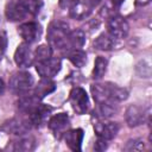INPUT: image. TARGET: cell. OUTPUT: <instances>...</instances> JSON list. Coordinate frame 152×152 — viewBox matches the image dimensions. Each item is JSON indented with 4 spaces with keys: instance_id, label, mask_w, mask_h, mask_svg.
<instances>
[{
    "instance_id": "cell-1",
    "label": "cell",
    "mask_w": 152,
    "mask_h": 152,
    "mask_svg": "<svg viewBox=\"0 0 152 152\" xmlns=\"http://www.w3.org/2000/svg\"><path fill=\"white\" fill-rule=\"evenodd\" d=\"M69 25L63 21H53L48 28V42L51 48L59 50L68 49V36H69Z\"/></svg>"
},
{
    "instance_id": "cell-2",
    "label": "cell",
    "mask_w": 152,
    "mask_h": 152,
    "mask_svg": "<svg viewBox=\"0 0 152 152\" xmlns=\"http://www.w3.org/2000/svg\"><path fill=\"white\" fill-rule=\"evenodd\" d=\"M34 80L30 72L26 71H17L10 78V88L13 93L19 95L27 93L30 88L33 86Z\"/></svg>"
},
{
    "instance_id": "cell-3",
    "label": "cell",
    "mask_w": 152,
    "mask_h": 152,
    "mask_svg": "<svg viewBox=\"0 0 152 152\" xmlns=\"http://www.w3.org/2000/svg\"><path fill=\"white\" fill-rule=\"evenodd\" d=\"M36 70L42 78H52L61 70V59L56 57H50L44 61L36 63Z\"/></svg>"
},
{
    "instance_id": "cell-4",
    "label": "cell",
    "mask_w": 152,
    "mask_h": 152,
    "mask_svg": "<svg viewBox=\"0 0 152 152\" xmlns=\"http://www.w3.org/2000/svg\"><path fill=\"white\" fill-rule=\"evenodd\" d=\"M69 101H70V104H71L72 109L77 114H84L88 110L89 99H88V95H87L86 90L82 89L81 87H75V88L71 89Z\"/></svg>"
},
{
    "instance_id": "cell-5",
    "label": "cell",
    "mask_w": 152,
    "mask_h": 152,
    "mask_svg": "<svg viewBox=\"0 0 152 152\" xmlns=\"http://www.w3.org/2000/svg\"><path fill=\"white\" fill-rule=\"evenodd\" d=\"M18 33L25 43L31 44L39 39V37L42 34V27L36 21H27V23L19 25Z\"/></svg>"
},
{
    "instance_id": "cell-6",
    "label": "cell",
    "mask_w": 152,
    "mask_h": 152,
    "mask_svg": "<svg viewBox=\"0 0 152 152\" xmlns=\"http://www.w3.org/2000/svg\"><path fill=\"white\" fill-rule=\"evenodd\" d=\"M107 28H108V33L112 37H114L115 39H122L127 36L129 27L125 18L120 15H115L108 20Z\"/></svg>"
},
{
    "instance_id": "cell-7",
    "label": "cell",
    "mask_w": 152,
    "mask_h": 152,
    "mask_svg": "<svg viewBox=\"0 0 152 152\" xmlns=\"http://www.w3.org/2000/svg\"><path fill=\"white\" fill-rule=\"evenodd\" d=\"M14 62L19 68H28L33 64L34 62L33 52L27 43L24 42L18 45L14 52Z\"/></svg>"
},
{
    "instance_id": "cell-8",
    "label": "cell",
    "mask_w": 152,
    "mask_h": 152,
    "mask_svg": "<svg viewBox=\"0 0 152 152\" xmlns=\"http://www.w3.org/2000/svg\"><path fill=\"white\" fill-rule=\"evenodd\" d=\"M5 14L10 21H20L28 15V12L20 0H12L6 5Z\"/></svg>"
},
{
    "instance_id": "cell-9",
    "label": "cell",
    "mask_w": 152,
    "mask_h": 152,
    "mask_svg": "<svg viewBox=\"0 0 152 152\" xmlns=\"http://www.w3.org/2000/svg\"><path fill=\"white\" fill-rule=\"evenodd\" d=\"M94 131L99 138H102L104 140H110L119 132V125L112 121H108V122L97 121L96 124H94Z\"/></svg>"
},
{
    "instance_id": "cell-10",
    "label": "cell",
    "mask_w": 152,
    "mask_h": 152,
    "mask_svg": "<svg viewBox=\"0 0 152 152\" xmlns=\"http://www.w3.org/2000/svg\"><path fill=\"white\" fill-rule=\"evenodd\" d=\"M51 110H52V108L50 106L39 103L37 107H34L28 113V122L33 126H40L46 120V118L49 116Z\"/></svg>"
},
{
    "instance_id": "cell-11",
    "label": "cell",
    "mask_w": 152,
    "mask_h": 152,
    "mask_svg": "<svg viewBox=\"0 0 152 152\" xmlns=\"http://www.w3.org/2000/svg\"><path fill=\"white\" fill-rule=\"evenodd\" d=\"M49 128L53 132V134H61L64 133L65 129L70 125V119L66 113H57L49 120Z\"/></svg>"
},
{
    "instance_id": "cell-12",
    "label": "cell",
    "mask_w": 152,
    "mask_h": 152,
    "mask_svg": "<svg viewBox=\"0 0 152 152\" xmlns=\"http://www.w3.org/2000/svg\"><path fill=\"white\" fill-rule=\"evenodd\" d=\"M101 84H102L106 97L110 101H115V102L122 101V100H126L128 96V91L125 88H121L114 83L108 82V83H101Z\"/></svg>"
},
{
    "instance_id": "cell-13",
    "label": "cell",
    "mask_w": 152,
    "mask_h": 152,
    "mask_svg": "<svg viewBox=\"0 0 152 152\" xmlns=\"http://www.w3.org/2000/svg\"><path fill=\"white\" fill-rule=\"evenodd\" d=\"M63 138L65 144L71 151H81V144L83 139V131L81 128L65 131L63 133Z\"/></svg>"
},
{
    "instance_id": "cell-14",
    "label": "cell",
    "mask_w": 152,
    "mask_h": 152,
    "mask_svg": "<svg viewBox=\"0 0 152 152\" xmlns=\"http://www.w3.org/2000/svg\"><path fill=\"white\" fill-rule=\"evenodd\" d=\"M126 122L129 127H135L144 121V112L138 106H129L125 113Z\"/></svg>"
},
{
    "instance_id": "cell-15",
    "label": "cell",
    "mask_w": 152,
    "mask_h": 152,
    "mask_svg": "<svg viewBox=\"0 0 152 152\" xmlns=\"http://www.w3.org/2000/svg\"><path fill=\"white\" fill-rule=\"evenodd\" d=\"M40 100L32 93V94H27V93H24L21 94V97L19 99L18 101V108L24 112V113H30L34 107H37L40 102Z\"/></svg>"
},
{
    "instance_id": "cell-16",
    "label": "cell",
    "mask_w": 152,
    "mask_h": 152,
    "mask_svg": "<svg viewBox=\"0 0 152 152\" xmlns=\"http://www.w3.org/2000/svg\"><path fill=\"white\" fill-rule=\"evenodd\" d=\"M55 89H56V84H55V82L51 78H42L38 82V84L34 87L33 94L39 100H42L43 97H45L46 95H49L50 93H52Z\"/></svg>"
},
{
    "instance_id": "cell-17",
    "label": "cell",
    "mask_w": 152,
    "mask_h": 152,
    "mask_svg": "<svg viewBox=\"0 0 152 152\" xmlns=\"http://www.w3.org/2000/svg\"><path fill=\"white\" fill-rule=\"evenodd\" d=\"M91 8H93V6L90 5V2L78 1L75 6H72L70 8V17L74 19H77V20H82L90 14Z\"/></svg>"
},
{
    "instance_id": "cell-18",
    "label": "cell",
    "mask_w": 152,
    "mask_h": 152,
    "mask_svg": "<svg viewBox=\"0 0 152 152\" xmlns=\"http://www.w3.org/2000/svg\"><path fill=\"white\" fill-rule=\"evenodd\" d=\"M115 38L109 33H102L94 40V48L102 51H108L115 48Z\"/></svg>"
},
{
    "instance_id": "cell-19",
    "label": "cell",
    "mask_w": 152,
    "mask_h": 152,
    "mask_svg": "<svg viewBox=\"0 0 152 152\" xmlns=\"http://www.w3.org/2000/svg\"><path fill=\"white\" fill-rule=\"evenodd\" d=\"M86 42V34L82 30H74L69 32L68 36V51L72 50V49H80L81 46H83Z\"/></svg>"
},
{
    "instance_id": "cell-20",
    "label": "cell",
    "mask_w": 152,
    "mask_h": 152,
    "mask_svg": "<svg viewBox=\"0 0 152 152\" xmlns=\"http://www.w3.org/2000/svg\"><path fill=\"white\" fill-rule=\"evenodd\" d=\"M66 57L69 61L77 68H82L87 63V53L81 49H72L69 50L66 53Z\"/></svg>"
},
{
    "instance_id": "cell-21",
    "label": "cell",
    "mask_w": 152,
    "mask_h": 152,
    "mask_svg": "<svg viewBox=\"0 0 152 152\" xmlns=\"http://www.w3.org/2000/svg\"><path fill=\"white\" fill-rule=\"evenodd\" d=\"M30 126H31V124L30 122L27 124V121H24L21 119H13L6 124V127H7L6 131L12 132L14 134H23L30 128Z\"/></svg>"
},
{
    "instance_id": "cell-22",
    "label": "cell",
    "mask_w": 152,
    "mask_h": 152,
    "mask_svg": "<svg viewBox=\"0 0 152 152\" xmlns=\"http://www.w3.org/2000/svg\"><path fill=\"white\" fill-rule=\"evenodd\" d=\"M107 64H108V62L104 57H102V56L96 57L94 69H93V77L95 80H100L103 77V75L106 74V70H107Z\"/></svg>"
},
{
    "instance_id": "cell-23",
    "label": "cell",
    "mask_w": 152,
    "mask_h": 152,
    "mask_svg": "<svg viewBox=\"0 0 152 152\" xmlns=\"http://www.w3.org/2000/svg\"><path fill=\"white\" fill-rule=\"evenodd\" d=\"M34 145H36V140L32 137H25V138L19 139L14 144L13 150L14 151H31L34 148Z\"/></svg>"
},
{
    "instance_id": "cell-24",
    "label": "cell",
    "mask_w": 152,
    "mask_h": 152,
    "mask_svg": "<svg viewBox=\"0 0 152 152\" xmlns=\"http://www.w3.org/2000/svg\"><path fill=\"white\" fill-rule=\"evenodd\" d=\"M52 55V49L50 45H40L36 49V51L33 52V57H34V62H39V61H44L46 58H50Z\"/></svg>"
},
{
    "instance_id": "cell-25",
    "label": "cell",
    "mask_w": 152,
    "mask_h": 152,
    "mask_svg": "<svg viewBox=\"0 0 152 152\" xmlns=\"http://www.w3.org/2000/svg\"><path fill=\"white\" fill-rule=\"evenodd\" d=\"M23 2V5L25 6V8L27 10L28 14H37L42 6H43V1L42 0H20Z\"/></svg>"
},
{
    "instance_id": "cell-26",
    "label": "cell",
    "mask_w": 152,
    "mask_h": 152,
    "mask_svg": "<svg viewBox=\"0 0 152 152\" xmlns=\"http://www.w3.org/2000/svg\"><path fill=\"white\" fill-rule=\"evenodd\" d=\"M142 147H144V145L140 140H129L127 142V145L125 146V150L126 151H139Z\"/></svg>"
},
{
    "instance_id": "cell-27",
    "label": "cell",
    "mask_w": 152,
    "mask_h": 152,
    "mask_svg": "<svg viewBox=\"0 0 152 152\" xmlns=\"http://www.w3.org/2000/svg\"><path fill=\"white\" fill-rule=\"evenodd\" d=\"M78 1H80V0H58L59 6H61L62 8H69V10H70L72 6H75Z\"/></svg>"
},
{
    "instance_id": "cell-28",
    "label": "cell",
    "mask_w": 152,
    "mask_h": 152,
    "mask_svg": "<svg viewBox=\"0 0 152 152\" xmlns=\"http://www.w3.org/2000/svg\"><path fill=\"white\" fill-rule=\"evenodd\" d=\"M94 148L96 151H104L107 148V144H106V140L102 139V138H99V140H96L95 145H94Z\"/></svg>"
},
{
    "instance_id": "cell-29",
    "label": "cell",
    "mask_w": 152,
    "mask_h": 152,
    "mask_svg": "<svg viewBox=\"0 0 152 152\" xmlns=\"http://www.w3.org/2000/svg\"><path fill=\"white\" fill-rule=\"evenodd\" d=\"M6 46H7V39H6L5 36H1V34H0V58H1L2 55L5 53Z\"/></svg>"
},
{
    "instance_id": "cell-30",
    "label": "cell",
    "mask_w": 152,
    "mask_h": 152,
    "mask_svg": "<svg viewBox=\"0 0 152 152\" xmlns=\"http://www.w3.org/2000/svg\"><path fill=\"white\" fill-rule=\"evenodd\" d=\"M4 91H5V83H4V81L0 78V95H2Z\"/></svg>"
},
{
    "instance_id": "cell-31",
    "label": "cell",
    "mask_w": 152,
    "mask_h": 152,
    "mask_svg": "<svg viewBox=\"0 0 152 152\" xmlns=\"http://www.w3.org/2000/svg\"><path fill=\"white\" fill-rule=\"evenodd\" d=\"M124 1H125V0H112L113 5H114V6H116V7H119V6H120V5H121Z\"/></svg>"
},
{
    "instance_id": "cell-32",
    "label": "cell",
    "mask_w": 152,
    "mask_h": 152,
    "mask_svg": "<svg viewBox=\"0 0 152 152\" xmlns=\"http://www.w3.org/2000/svg\"><path fill=\"white\" fill-rule=\"evenodd\" d=\"M100 1H101V0H90L89 2H90V5H91V6L94 7V6H96V5H97V4L100 2Z\"/></svg>"
}]
</instances>
